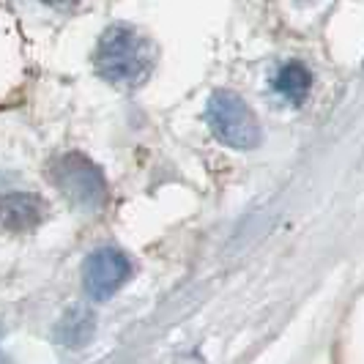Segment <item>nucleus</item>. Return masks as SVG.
<instances>
[{"mask_svg": "<svg viewBox=\"0 0 364 364\" xmlns=\"http://www.w3.org/2000/svg\"><path fill=\"white\" fill-rule=\"evenodd\" d=\"M154 44L132 25L107 28L96 47V72L118 88H140L154 72Z\"/></svg>", "mask_w": 364, "mask_h": 364, "instance_id": "nucleus-1", "label": "nucleus"}, {"mask_svg": "<svg viewBox=\"0 0 364 364\" xmlns=\"http://www.w3.org/2000/svg\"><path fill=\"white\" fill-rule=\"evenodd\" d=\"M50 178L74 208L99 211L107 203V181L102 170L82 154H63L53 159Z\"/></svg>", "mask_w": 364, "mask_h": 364, "instance_id": "nucleus-2", "label": "nucleus"}, {"mask_svg": "<svg viewBox=\"0 0 364 364\" xmlns=\"http://www.w3.org/2000/svg\"><path fill=\"white\" fill-rule=\"evenodd\" d=\"M205 121L225 146L250 151L260 143V124H257L255 112L233 91L211 93L208 107H205Z\"/></svg>", "mask_w": 364, "mask_h": 364, "instance_id": "nucleus-3", "label": "nucleus"}, {"mask_svg": "<svg viewBox=\"0 0 364 364\" xmlns=\"http://www.w3.org/2000/svg\"><path fill=\"white\" fill-rule=\"evenodd\" d=\"M132 274L129 257L118 250H96L88 260H85V291L96 301H107L112 293L118 291Z\"/></svg>", "mask_w": 364, "mask_h": 364, "instance_id": "nucleus-4", "label": "nucleus"}, {"mask_svg": "<svg viewBox=\"0 0 364 364\" xmlns=\"http://www.w3.org/2000/svg\"><path fill=\"white\" fill-rule=\"evenodd\" d=\"M50 205L33 192H9L0 198V225L9 233H31L47 219Z\"/></svg>", "mask_w": 364, "mask_h": 364, "instance_id": "nucleus-5", "label": "nucleus"}, {"mask_svg": "<svg viewBox=\"0 0 364 364\" xmlns=\"http://www.w3.org/2000/svg\"><path fill=\"white\" fill-rule=\"evenodd\" d=\"M310 88H312V74H310V69H307L304 63H299V60H291V63L279 66L277 74H274V91L279 93V96H285L293 105L304 102Z\"/></svg>", "mask_w": 364, "mask_h": 364, "instance_id": "nucleus-6", "label": "nucleus"}, {"mask_svg": "<svg viewBox=\"0 0 364 364\" xmlns=\"http://www.w3.org/2000/svg\"><path fill=\"white\" fill-rule=\"evenodd\" d=\"M91 328H93L91 312L77 310V312H72L66 321H60V340H63L69 348H77L91 337Z\"/></svg>", "mask_w": 364, "mask_h": 364, "instance_id": "nucleus-7", "label": "nucleus"}, {"mask_svg": "<svg viewBox=\"0 0 364 364\" xmlns=\"http://www.w3.org/2000/svg\"><path fill=\"white\" fill-rule=\"evenodd\" d=\"M36 3H44V6H50V9H58V11H66V9L74 6V0H36Z\"/></svg>", "mask_w": 364, "mask_h": 364, "instance_id": "nucleus-8", "label": "nucleus"}]
</instances>
